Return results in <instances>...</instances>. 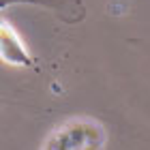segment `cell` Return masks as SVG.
<instances>
[{"label": "cell", "instance_id": "cell-1", "mask_svg": "<svg viewBox=\"0 0 150 150\" xmlns=\"http://www.w3.org/2000/svg\"><path fill=\"white\" fill-rule=\"evenodd\" d=\"M105 129L90 118L69 120L50 135L43 150H103Z\"/></svg>", "mask_w": 150, "mask_h": 150}, {"label": "cell", "instance_id": "cell-2", "mask_svg": "<svg viewBox=\"0 0 150 150\" xmlns=\"http://www.w3.org/2000/svg\"><path fill=\"white\" fill-rule=\"evenodd\" d=\"M0 58L9 64H30V56L17 32L0 19Z\"/></svg>", "mask_w": 150, "mask_h": 150}]
</instances>
